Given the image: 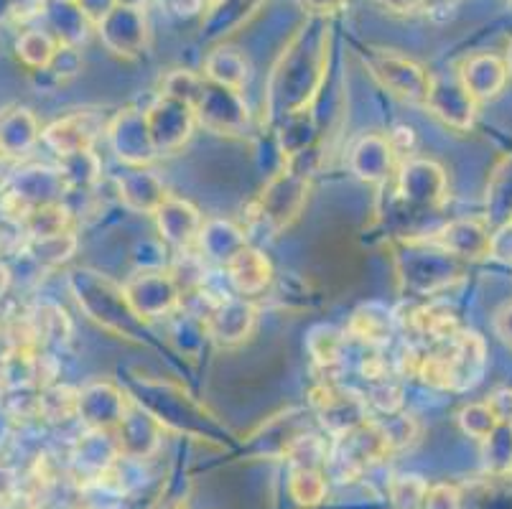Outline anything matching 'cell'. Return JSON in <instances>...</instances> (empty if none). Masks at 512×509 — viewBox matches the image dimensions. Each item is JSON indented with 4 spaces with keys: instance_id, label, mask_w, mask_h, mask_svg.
Wrapping results in <instances>:
<instances>
[{
    "instance_id": "cell-43",
    "label": "cell",
    "mask_w": 512,
    "mask_h": 509,
    "mask_svg": "<svg viewBox=\"0 0 512 509\" xmlns=\"http://www.w3.org/2000/svg\"><path fill=\"white\" fill-rule=\"evenodd\" d=\"M428 484L421 476H400L393 484V502L398 509H423Z\"/></svg>"
},
{
    "instance_id": "cell-10",
    "label": "cell",
    "mask_w": 512,
    "mask_h": 509,
    "mask_svg": "<svg viewBox=\"0 0 512 509\" xmlns=\"http://www.w3.org/2000/svg\"><path fill=\"white\" fill-rule=\"evenodd\" d=\"M400 204L411 212H436L446 199V174L444 168L428 158H406L398 166Z\"/></svg>"
},
{
    "instance_id": "cell-1",
    "label": "cell",
    "mask_w": 512,
    "mask_h": 509,
    "mask_svg": "<svg viewBox=\"0 0 512 509\" xmlns=\"http://www.w3.org/2000/svg\"><path fill=\"white\" fill-rule=\"evenodd\" d=\"M327 59L329 23L316 16L296 31L273 67L265 95V107L273 120H283L314 107L321 84L327 79Z\"/></svg>"
},
{
    "instance_id": "cell-8",
    "label": "cell",
    "mask_w": 512,
    "mask_h": 509,
    "mask_svg": "<svg viewBox=\"0 0 512 509\" xmlns=\"http://www.w3.org/2000/svg\"><path fill=\"white\" fill-rule=\"evenodd\" d=\"M367 67L372 69L377 82L383 84L385 90L393 97H398V100L411 102V105H423L426 102L431 74L421 64L413 62L411 56L393 49H370Z\"/></svg>"
},
{
    "instance_id": "cell-4",
    "label": "cell",
    "mask_w": 512,
    "mask_h": 509,
    "mask_svg": "<svg viewBox=\"0 0 512 509\" xmlns=\"http://www.w3.org/2000/svg\"><path fill=\"white\" fill-rule=\"evenodd\" d=\"M395 270L400 288L411 296H434L451 286L462 268L454 255L441 250L434 240H403L395 245Z\"/></svg>"
},
{
    "instance_id": "cell-6",
    "label": "cell",
    "mask_w": 512,
    "mask_h": 509,
    "mask_svg": "<svg viewBox=\"0 0 512 509\" xmlns=\"http://www.w3.org/2000/svg\"><path fill=\"white\" fill-rule=\"evenodd\" d=\"M192 110L197 115V125H202L214 135L242 138L250 130V110L242 92L209 82L207 77H202V82H199Z\"/></svg>"
},
{
    "instance_id": "cell-47",
    "label": "cell",
    "mask_w": 512,
    "mask_h": 509,
    "mask_svg": "<svg viewBox=\"0 0 512 509\" xmlns=\"http://www.w3.org/2000/svg\"><path fill=\"white\" fill-rule=\"evenodd\" d=\"M490 258H497V260H502V263L512 265V219L510 222L500 224V227L492 232Z\"/></svg>"
},
{
    "instance_id": "cell-49",
    "label": "cell",
    "mask_w": 512,
    "mask_h": 509,
    "mask_svg": "<svg viewBox=\"0 0 512 509\" xmlns=\"http://www.w3.org/2000/svg\"><path fill=\"white\" fill-rule=\"evenodd\" d=\"M161 6H164L171 16L192 18L204 16V11H207V0H161Z\"/></svg>"
},
{
    "instance_id": "cell-58",
    "label": "cell",
    "mask_w": 512,
    "mask_h": 509,
    "mask_svg": "<svg viewBox=\"0 0 512 509\" xmlns=\"http://www.w3.org/2000/svg\"><path fill=\"white\" fill-rule=\"evenodd\" d=\"M118 3H123V6H136V8H143L148 3V0H118Z\"/></svg>"
},
{
    "instance_id": "cell-25",
    "label": "cell",
    "mask_w": 512,
    "mask_h": 509,
    "mask_svg": "<svg viewBox=\"0 0 512 509\" xmlns=\"http://www.w3.org/2000/svg\"><path fill=\"white\" fill-rule=\"evenodd\" d=\"M507 74H510V69H507L505 59H500L495 54H474L462 64L456 77L462 79L464 90L479 105V102L495 100L505 90Z\"/></svg>"
},
{
    "instance_id": "cell-57",
    "label": "cell",
    "mask_w": 512,
    "mask_h": 509,
    "mask_svg": "<svg viewBox=\"0 0 512 509\" xmlns=\"http://www.w3.org/2000/svg\"><path fill=\"white\" fill-rule=\"evenodd\" d=\"M8 21H16V18H13V8L8 0H0V23H8Z\"/></svg>"
},
{
    "instance_id": "cell-27",
    "label": "cell",
    "mask_w": 512,
    "mask_h": 509,
    "mask_svg": "<svg viewBox=\"0 0 512 509\" xmlns=\"http://www.w3.org/2000/svg\"><path fill=\"white\" fill-rule=\"evenodd\" d=\"M406 326L413 336H418V347H439L462 329L456 321L454 308L441 301H428L413 308L411 316L406 319Z\"/></svg>"
},
{
    "instance_id": "cell-2",
    "label": "cell",
    "mask_w": 512,
    "mask_h": 509,
    "mask_svg": "<svg viewBox=\"0 0 512 509\" xmlns=\"http://www.w3.org/2000/svg\"><path fill=\"white\" fill-rule=\"evenodd\" d=\"M130 400H136L143 410L153 415L164 428L186 433L199 441L227 443L230 431L214 418L202 403L171 382L151 380V377H130L125 385Z\"/></svg>"
},
{
    "instance_id": "cell-45",
    "label": "cell",
    "mask_w": 512,
    "mask_h": 509,
    "mask_svg": "<svg viewBox=\"0 0 512 509\" xmlns=\"http://www.w3.org/2000/svg\"><path fill=\"white\" fill-rule=\"evenodd\" d=\"M199 82H202V74L186 72V69H176L169 77L164 79V92L166 95L176 97V100H184L192 105L194 95L199 90Z\"/></svg>"
},
{
    "instance_id": "cell-5",
    "label": "cell",
    "mask_w": 512,
    "mask_h": 509,
    "mask_svg": "<svg viewBox=\"0 0 512 509\" xmlns=\"http://www.w3.org/2000/svg\"><path fill=\"white\" fill-rule=\"evenodd\" d=\"M309 196V168L301 166V156L286 161L253 204V222L271 235L286 230L299 217Z\"/></svg>"
},
{
    "instance_id": "cell-15",
    "label": "cell",
    "mask_w": 512,
    "mask_h": 509,
    "mask_svg": "<svg viewBox=\"0 0 512 509\" xmlns=\"http://www.w3.org/2000/svg\"><path fill=\"white\" fill-rule=\"evenodd\" d=\"M128 392L115 382L97 380L77 390V418L87 431L115 433L128 408Z\"/></svg>"
},
{
    "instance_id": "cell-9",
    "label": "cell",
    "mask_w": 512,
    "mask_h": 509,
    "mask_svg": "<svg viewBox=\"0 0 512 509\" xmlns=\"http://www.w3.org/2000/svg\"><path fill=\"white\" fill-rule=\"evenodd\" d=\"M146 120L158 156L181 151L197 128V115H194L192 105L176 100L166 92H158L156 100L146 107Z\"/></svg>"
},
{
    "instance_id": "cell-35",
    "label": "cell",
    "mask_w": 512,
    "mask_h": 509,
    "mask_svg": "<svg viewBox=\"0 0 512 509\" xmlns=\"http://www.w3.org/2000/svg\"><path fill=\"white\" fill-rule=\"evenodd\" d=\"M57 49L59 41L46 28H29L16 39V56L34 72H46Z\"/></svg>"
},
{
    "instance_id": "cell-7",
    "label": "cell",
    "mask_w": 512,
    "mask_h": 509,
    "mask_svg": "<svg viewBox=\"0 0 512 509\" xmlns=\"http://www.w3.org/2000/svg\"><path fill=\"white\" fill-rule=\"evenodd\" d=\"M123 291L143 321L174 316L184 306L179 280L166 268H138L123 283Z\"/></svg>"
},
{
    "instance_id": "cell-30",
    "label": "cell",
    "mask_w": 512,
    "mask_h": 509,
    "mask_svg": "<svg viewBox=\"0 0 512 509\" xmlns=\"http://www.w3.org/2000/svg\"><path fill=\"white\" fill-rule=\"evenodd\" d=\"M393 324L395 316L390 308L380 306V303H367V306L357 308L355 314H352L344 336L365 344L367 349H383L385 344H390Z\"/></svg>"
},
{
    "instance_id": "cell-52",
    "label": "cell",
    "mask_w": 512,
    "mask_h": 509,
    "mask_svg": "<svg viewBox=\"0 0 512 509\" xmlns=\"http://www.w3.org/2000/svg\"><path fill=\"white\" fill-rule=\"evenodd\" d=\"M74 3L82 8V13H85L92 23H97L102 16H107V13L118 6V0H74Z\"/></svg>"
},
{
    "instance_id": "cell-14",
    "label": "cell",
    "mask_w": 512,
    "mask_h": 509,
    "mask_svg": "<svg viewBox=\"0 0 512 509\" xmlns=\"http://www.w3.org/2000/svg\"><path fill=\"white\" fill-rule=\"evenodd\" d=\"M423 107L451 130H469L477 115V102L456 74H431Z\"/></svg>"
},
{
    "instance_id": "cell-48",
    "label": "cell",
    "mask_w": 512,
    "mask_h": 509,
    "mask_svg": "<svg viewBox=\"0 0 512 509\" xmlns=\"http://www.w3.org/2000/svg\"><path fill=\"white\" fill-rule=\"evenodd\" d=\"M484 403L490 405V410L495 413L497 423H512V390L510 387H497V390H492Z\"/></svg>"
},
{
    "instance_id": "cell-54",
    "label": "cell",
    "mask_w": 512,
    "mask_h": 509,
    "mask_svg": "<svg viewBox=\"0 0 512 509\" xmlns=\"http://www.w3.org/2000/svg\"><path fill=\"white\" fill-rule=\"evenodd\" d=\"M377 3H380L385 11L400 13V16L428 11V0H377Z\"/></svg>"
},
{
    "instance_id": "cell-32",
    "label": "cell",
    "mask_w": 512,
    "mask_h": 509,
    "mask_svg": "<svg viewBox=\"0 0 512 509\" xmlns=\"http://www.w3.org/2000/svg\"><path fill=\"white\" fill-rule=\"evenodd\" d=\"M202 77H207L214 84H222V87L242 92V87H245V82L250 77L248 59L237 49H232V46H220V49H214L207 56Z\"/></svg>"
},
{
    "instance_id": "cell-31",
    "label": "cell",
    "mask_w": 512,
    "mask_h": 509,
    "mask_svg": "<svg viewBox=\"0 0 512 509\" xmlns=\"http://www.w3.org/2000/svg\"><path fill=\"white\" fill-rule=\"evenodd\" d=\"M260 3L263 0H220V3H214L204 13V34L209 39H225V36L235 34L237 28L248 23V18L258 11Z\"/></svg>"
},
{
    "instance_id": "cell-28",
    "label": "cell",
    "mask_w": 512,
    "mask_h": 509,
    "mask_svg": "<svg viewBox=\"0 0 512 509\" xmlns=\"http://www.w3.org/2000/svg\"><path fill=\"white\" fill-rule=\"evenodd\" d=\"M41 140V125L29 107L13 105L0 110V151L6 156H26Z\"/></svg>"
},
{
    "instance_id": "cell-29",
    "label": "cell",
    "mask_w": 512,
    "mask_h": 509,
    "mask_svg": "<svg viewBox=\"0 0 512 509\" xmlns=\"http://www.w3.org/2000/svg\"><path fill=\"white\" fill-rule=\"evenodd\" d=\"M44 16L46 23H49L46 31L64 46H77V49H82V44L95 31V23L82 13V8L74 0H49Z\"/></svg>"
},
{
    "instance_id": "cell-41",
    "label": "cell",
    "mask_w": 512,
    "mask_h": 509,
    "mask_svg": "<svg viewBox=\"0 0 512 509\" xmlns=\"http://www.w3.org/2000/svg\"><path fill=\"white\" fill-rule=\"evenodd\" d=\"M367 408L377 410V413L393 415L398 413L400 403H403V387H400L398 377H390V380L383 382H372L367 385V390L362 392Z\"/></svg>"
},
{
    "instance_id": "cell-3",
    "label": "cell",
    "mask_w": 512,
    "mask_h": 509,
    "mask_svg": "<svg viewBox=\"0 0 512 509\" xmlns=\"http://www.w3.org/2000/svg\"><path fill=\"white\" fill-rule=\"evenodd\" d=\"M77 306L95 321L100 329L130 342H148V321L133 311L123 286L92 268H77L67 278Z\"/></svg>"
},
{
    "instance_id": "cell-12",
    "label": "cell",
    "mask_w": 512,
    "mask_h": 509,
    "mask_svg": "<svg viewBox=\"0 0 512 509\" xmlns=\"http://www.w3.org/2000/svg\"><path fill=\"white\" fill-rule=\"evenodd\" d=\"M309 403L314 408L316 418L321 420V426L334 433V436L370 420V408H367L362 392L337 385V382L316 385L309 392Z\"/></svg>"
},
{
    "instance_id": "cell-59",
    "label": "cell",
    "mask_w": 512,
    "mask_h": 509,
    "mask_svg": "<svg viewBox=\"0 0 512 509\" xmlns=\"http://www.w3.org/2000/svg\"><path fill=\"white\" fill-rule=\"evenodd\" d=\"M505 62H507V69H512V44H510V51H507Z\"/></svg>"
},
{
    "instance_id": "cell-20",
    "label": "cell",
    "mask_w": 512,
    "mask_h": 509,
    "mask_svg": "<svg viewBox=\"0 0 512 509\" xmlns=\"http://www.w3.org/2000/svg\"><path fill=\"white\" fill-rule=\"evenodd\" d=\"M153 219H156V230L161 242L169 247H176V250H189L192 245H197L199 230H202L204 224L202 214H199V209L192 202L176 199L171 194L153 212Z\"/></svg>"
},
{
    "instance_id": "cell-19",
    "label": "cell",
    "mask_w": 512,
    "mask_h": 509,
    "mask_svg": "<svg viewBox=\"0 0 512 509\" xmlns=\"http://www.w3.org/2000/svg\"><path fill=\"white\" fill-rule=\"evenodd\" d=\"M349 168L365 184H385L398 171V156L390 146L388 135L367 133L349 151Z\"/></svg>"
},
{
    "instance_id": "cell-21",
    "label": "cell",
    "mask_w": 512,
    "mask_h": 509,
    "mask_svg": "<svg viewBox=\"0 0 512 509\" xmlns=\"http://www.w3.org/2000/svg\"><path fill=\"white\" fill-rule=\"evenodd\" d=\"M161 431L164 426L153 418L148 410H143L136 400H128L123 420L115 428V441H118L120 456H130V459H146L153 454L161 441Z\"/></svg>"
},
{
    "instance_id": "cell-34",
    "label": "cell",
    "mask_w": 512,
    "mask_h": 509,
    "mask_svg": "<svg viewBox=\"0 0 512 509\" xmlns=\"http://www.w3.org/2000/svg\"><path fill=\"white\" fill-rule=\"evenodd\" d=\"M59 176H62V184L67 191H87L100 181L102 174V163L100 158L95 156L92 148L87 151L69 153V156L59 158L57 166Z\"/></svg>"
},
{
    "instance_id": "cell-37",
    "label": "cell",
    "mask_w": 512,
    "mask_h": 509,
    "mask_svg": "<svg viewBox=\"0 0 512 509\" xmlns=\"http://www.w3.org/2000/svg\"><path fill=\"white\" fill-rule=\"evenodd\" d=\"M484 469L490 476H502L512 471V423H497L495 431L482 438Z\"/></svg>"
},
{
    "instance_id": "cell-40",
    "label": "cell",
    "mask_w": 512,
    "mask_h": 509,
    "mask_svg": "<svg viewBox=\"0 0 512 509\" xmlns=\"http://www.w3.org/2000/svg\"><path fill=\"white\" fill-rule=\"evenodd\" d=\"M291 494L299 504H319L327 494V484H324V474L319 469H304L296 466L291 474Z\"/></svg>"
},
{
    "instance_id": "cell-33",
    "label": "cell",
    "mask_w": 512,
    "mask_h": 509,
    "mask_svg": "<svg viewBox=\"0 0 512 509\" xmlns=\"http://www.w3.org/2000/svg\"><path fill=\"white\" fill-rule=\"evenodd\" d=\"M316 140V120L311 110L296 112L288 118L278 120V146H281L283 158H299L304 153H311V146Z\"/></svg>"
},
{
    "instance_id": "cell-50",
    "label": "cell",
    "mask_w": 512,
    "mask_h": 509,
    "mask_svg": "<svg viewBox=\"0 0 512 509\" xmlns=\"http://www.w3.org/2000/svg\"><path fill=\"white\" fill-rule=\"evenodd\" d=\"M8 3H11L16 21H31L36 16H44L49 0H8Z\"/></svg>"
},
{
    "instance_id": "cell-39",
    "label": "cell",
    "mask_w": 512,
    "mask_h": 509,
    "mask_svg": "<svg viewBox=\"0 0 512 509\" xmlns=\"http://www.w3.org/2000/svg\"><path fill=\"white\" fill-rule=\"evenodd\" d=\"M29 250L39 263L62 265L67 263V260L74 255V250H77V235H74L72 230H67V232H59V235L31 240Z\"/></svg>"
},
{
    "instance_id": "cell-44",
    "label": "cell",
    "mask_w": 512,
    "mask_h": 509,
    "mask_svg": "<svg viewBox=\"0 0 512 509\" xmlns=\"http://www.w3.org/2000/svg\"><path fill=\"white\" fill-rule=\"evenodd\" d=\"M79 72H82V49L59 44L57 54H54V59H51L49 69L44 74H51L57 82H67V79L77 77Z\"/></svg>"
},
{
    "instance_id": "cell-26",
    "label": "cell",
    "mask_w": 512,
    "mask_h": 509,
    "mask_svg": "<svg viewBox=\"0 0 512 509\" xmlns=\"http://www.w3.org/2000/svg\"><path fill=\"white\" fill-rule=\"evenodd\" d=\"M225 275L227 280H230V288L237 296L253 298L271 288L273 263L268 260V255H265L263 250L248 245L230 265H227Z\"/></svg>"
},
{
    "instance_id": "cell-13",
    "label": "cell",
    "mask_w": 512,
    "mask_h": 509,
    "mask_svg": "<svg viewBox=\"0 0 512 509\" xmlns=\"http://www.w3.org/2000/svg\"><path fill=\"white\" fill-rule=\"evenodd\" d=\"M102 46L120 59H136L148 46V18L143 8L118 6L95 23Z\"/></svg>"
},
{
    "instance_id": "cell-18",
    "label": "cell",
    "mask_w": 512,
    "mask_h": 509,
    "mask_svg": "<svg viewBox=\"0 0 512 509\" xmlns=\"http://www.w3.org/2000/svg\"><path fill=\"white\" fill-rule=\"evenodd\" d=\"M446 359H449L451 380H454V392L472 390L484 375L487 367V344L477 331L459 329L449 342L441 344Z\"/></svg>"
},
{
    "instance_id": "cell-24",
    "label": "cell",
    "mask_w": 512,
    "mask_h": 509,
    "mask_svg": "<svg viewBox=\"0 0 512 509\" xmlns=\"http://www.w3.org/2000/svg\"><path fill=\"white\" fill-rule=\"evenodd\" d=\"M492 232L479 219H454L436 232L434 242L456 260L490 258Z\"/></svg>"
},
{
    "instance_id": "cell-51",
    "label": "cell",
    "mask_w": 512,
    "mask_h": 509,
    "mask_svg": "<svg viewBox=\"0 0 512 509\" xmlns=\"http://www.w3.org/2000/svg\"><path fill=\"white\" fill-rule=\"evenodd\" d=\"M390 146H393L395 156H408V153L413 151V146H416V135H413L411 128H406V125H400V128H395V133L388 135Z\"/></svg>"
},
{
    "instance_id": "cell-17",
    "label": "cell",
    "mask_w": 512,
    "mask_h": 509,
    "mask_svg": "<svg viewBox=\"0 0 512 509\" xmlns=\"http://www.w3.org/2000/svg\"><path fill=\"white\" fill-rule=\"evenodd\" d=\"M105 128L107 120L97 110H74L72 115L54 120L49 128L41 130V140H44L51 153H57L62 158L95 146L100 133L105 135Z\"/></svg>"
},
{
    "instance_id": "cell-53",
    "label": "cell",
    "mask_w": 512,
    "mask_h": 509,
    "mask_svg": "<svg viewBox=\"0 0 512 509\" xmlns=\"http://www.w3.org/2000/svg\"><path fill=\"white\" fill-rule=\"evenodd\" d=\"M304 6L309 8L314 16L327 18V16H337V13H342L344 8L349 6V0H304Z\"/></svg>"
},
{
    "instance_id": "cell-22",
    "label": "cell",
    "mask_w": 512,
    "mask_h": 509,
    "mask_svg": "<svg viewBox=\"0 0 512 509\" xmlns=\"http://www.w3.org/2000/svg\"><path fill=\"white\" fill-rule=\"evenodd\" d=\"M248 245V232L230 219H207L197 237L199 255L204 263L220 270H225Z\"/></svg>"
},
{
    "instance_id": "cell-23",
    "label": "cell",
    "mask_w": 512,
    "mask_h": 509,
    "mask_svg": "<svg viewBox=\"0 0 512 509\" xmlns=\"http://www.w3.org/2000/svg\"><path fill=\"white\" fill-rule=\"evenodd\" d=\"M118 196L120 202L138 214H153L161 204L169 199L164 181L158 179L148 166H125L118 176Z\"/></svg>"
},
{
    "instance_id": "cell-16",
    "label": "cell",
    "mask_w": 512,
    "mask_h": 509,
    "mask_svg": "<svg viewBox=\"0 0 512 509\" xmlns=\"http://www.w3.org/2000/svg\"><path fill=\"white\" fill-rule=\"evenodd\" d=\"M207 339L220 347H237L253 334L258 321V308L250 298L230 296L225 301L214 303L202 316Z\"/></svg>"
},
{
    "instance_id": "cell-46",
    "label": "cell",
    "mask_w": 512,
    "mask_h": 509,
    "mask_svg": "<svg viewBox=\"0 0 512 509\" xmlns=\"http://www.w3.org/2000/svg\"><path fill=\"white\" fill-rule=\"evenodd\" d=\"M423 509H464L462 492L451 484H436L428 487L426 499H423Z\"/></svg>"
},
{
    "instance_id": "cell-55",
    "label": "cell",
    "mask_w": 512,
    "mask_h": 509,
    "mask_svg": "<svg viewBox=\"0 0 512 509\" xmlns=\"http://www.w3.org/2000/svg\"><path fill=\"white\" fill-rule=\"evenodd\" d=\"M495 331L507 347H512V301L505 303L495 314Z\"/></svg>"
},
{
    "instance_id": "cell-42",
    "label": "cell",
    "mask_w": 512,
    "mask_h": 509,
    "mask_svg": "<svg viewBox=\"0 0 512 509\" xmlns=\"http://www.w3.org/2000/svg\"><path fill=\"white\" fill-rule=\"evenodd\" d=\"M459 426H462V431L469 438L482 441V438H487L497 428V418L490 410V405L482 400V403H469L459 410Z\"/></svg>"
},
{
    "instance_id": "cell-56",
    "label": "cell",
    "mask_w": 512,
    "mask_h": 509,
    "mask_svg": "<svg viewBox=\"0 0 512 509\" xmlns=\"http://www.w3.org/2000/svg\"><path fill=\"white\" fill-rule=\"evenodd\" d=\"M8 286H11V270L6 268V265L0 263V296L8 291Z\"/></svg>"
},
{
    "instance_id": "cell-38",
    "label": "cell",
    "mask_w": 512,
    "mask_h": 509,
    "mask_svg": "<svg viewBox=\"0 0 512 509\" xmlns=\"http://www.w3.org/2000/svg\"><path fill=\"white\" fill-rule=\"evenodd\" d=\"M23 227L29 230L31 240H41V237L59 235V232L69 230V209L62 202L51 204H39V207L31 209V214L26 217Z\"/></svg>"
},
{
    "instance_id": "cell-36",
    "label": "cell",
    "mask_w": 512,
    "mask_h": 509,
    "mask_svg": "<svg viewBox=\"0 0 512 509\" xmlns=\"http://www.w3.org/2000/svg\"><path fill=\"white\" fill-rule=\"evenodd\" d=\"M344 344H347V336L334 326H314L306 336V349H309L311 359L316 362V367H324V370H332L342 362Z\"/></svg>"
},
{
    "instance_id": "cell-11",
    "label": "cell",
    "mask_w": 512,
    "mask_h": 509,
    "mask_svg": "<svg viewBox=\"0 0 512 509\" xmlns=\"http://www.w3.org/2000/svg\"><path fill=\"white\" fill-rule=\"evenodd\" d=\"M107 143L113 148L115 158L123 166H148L156 161L158 153L148 130L146 110L141 107H123L107 120Z\"/></svg>"
}]
</instances>
